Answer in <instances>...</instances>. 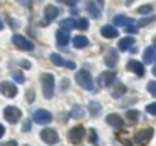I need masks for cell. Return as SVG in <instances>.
<instances>
[{
  "label": "cell",
  "mask_w": 156,
  "mask_h": 146,
  "mask_svg": "<svg viewBox=\"0 0 156 146\" xmlns=\"http://www.w3.org/2000/svg\"><path fill=\"white\" fill-rule=\"evenodd\" d=\"M41 82H42V92H44V96L47 99H51L52 96H54V91H55V79H54V76L49 74V72H45V74H42Z\"/></svg>",
  "instance_id": "obj_1"
},
{
  "label": "cell",
  "mask_w": 156,
  "mask_h": 146,
  "mask_svg": "<svg viewBox=\"0 0 156 146\" xmlns=\"http://www.w3.org/2000/svg\"><path fill=\"white\" fill-rule=\"evenodd\" d=\"M76 82H77L82 89H86V91H92V89H94V81H92L89 71H86V69L77 71V74H76Z\"/></svg>",
  "instance_id": "obj_2"
},
{
  "label": "cell",
  "mask_w": 156,
  "mask_h": 146,
  "mask_svg": "<svg viewBox=\"0 0 156 146\" xmlns=\"http://www.w3.org/2000/svg\"><path fill=\"white\" fill-rule=\"evenodd\" d=\"M4 118L7 119L9 123L15 124V123L22 118V111L19 108H15V106H7V108L4 109Z\"/></svg>",
  "instance_id": "obj_3"
},
{
  "label": "cell",
  "mask_w": 156,
  "mask_h": 146,
  "mask_svg": "<svg viewBox=\"0 0 156 146\" xmlns=\"http://www.w3.org/2000/svg\"><path fill=\"white\" fill-rule=\"evenodd\" d=\"M84 134H86V129H84V126H76V128H72L71 131H69V134H67V138H69V141L72 143V144H79V143L84 139Z\"/></svg>",
  "instance_id": "obj_4"
},
{
  "label": "cell",
  "mask_w": 156,
  "mask_h": 146,
  "mask_svg": "<svg viewBox=\"0 0 156 146\" xmlns=\"http://www.w3.org/2000/svg\"><path fill=\"white\" fill-rule=\"evenodd\" d=\"M153 134H154V129L153 128H144V129H141V131L136 133L134 141L139 143V144H148V143L151 141Z\"/></svg>",
  "instance_id": "obj_5"
},
{
  "label": "cell",
  "mask_w": 156,
  "mask_h": 146,
  "mask_svg": "<svg viewBox=\"0 0 156 146\" xmlns=\"http://www.w3.org/2000/svg\"><path fill=\"white\" fill-rule=\"evenodd\" d=\"M12 42H14V45L17 49H20V51H32V49H34V44H32L29 39H25L24 35L15 34L14 37H12Z\"/></svg>",
  "instance_id": "obj_6"
},
{
  "label": "cell",
  "mask_w": 156,
  "mask_h": 146,
  "mask_svg": "<svg viewBox=\"0 0 156 146\" xmlns=\"http://www.w3.org/2000/svg\"><path fill=\"white\" fill-rule=\"evenodd\" d=\"M41 139L44 143H47V144H55V143L59 141V134H57L55 129L45 128V129H42V131H41Z\"/></svg>",
  "instance_id": "obj_7"
},
{
  "label": "cell",
  "mask_w": 156,
  "mask_h": 146,
  "mask_svg": "<svg viewBox=\"0 0 156 146\" xmlns=\"http://www.w3.org/2000/svg\"><path fill=\"white\" fill-rule=\"evenodd\" d=\"M34 121L37 124H49L52 121V114L47 111V109H37L34 112Z\"/></svg>",
  "instance_id": "obj_8"
},
{
  "label": "cell",
  "mask_w": 156,
  "mask_h": 146,
  "mask_svg": "<svg viewBox=\"0 0 156 146\" xmlns=\"http://www.w3.org/2000/svg\"><path fill=\"white\" fill-rule=\"evenodd\" d=\"M98 82H99V86H102V87H109L111 84H114V82H116V72L114 71L102 72V74L99 76Z\"/></svg>",
  "instance_id": "obj_9"
},
{
  "label": "cell",
  "mask_w": 156,
  "mask_h": 146,
  "mask_svg": "<svg viewBox=\"0 0 156 146\" xmlns=\"http://www.w3.org/2000/svg\"><path fill=\"white\" fill-rule=\"evenodd\" d=\"M44 15L45 19L42 20V25H49L52 20H55L59 15V9L55 7V5H47V7L44 9Z\"/></svg>",
  "instance_id": "obj_10"
},
{
  "label": "cell",
  "mask_w": 156,
  "mask_h": 146,
  "mask_svg": "<svg viewBox=\"0 0 156 146\" xmlns=\"http://www.w3.org/2000/svg\"><path fill=\"white\" fill-rule=\"evenodd\" d=\"M0 92H2L5 98H15V96H17V86H15L14 82L4 81L0 84Z\"/></svg>",
  "instance_id": "obj_11"
},
{
  "label": "cell",
  "mask_w": 156,
  "mask_h": 146,
  "mask_svg": "<svg viewBox=\"0 0 156 146\" xmlns=\"http://www.w3.org/2000/svg\"><path fill=\"white\" fill-rule=\"evenodd\" d=\"M51 62L52 64H55V66H64V67H67V69H76V64L74 62H71V61H64L62 59V55H59V54H51Z\"/></svg>",
  "instance_id": "obj_12"
},
{
  "label": "cell",
  "mask_w": 156,
  "mask_h": 146,
  "mask_svg": "<svg viewBox=\"0 0 156 146\" xmlns=\"http://www.w3.org/2000/svg\"><path fill=\"white\" fill-rule=\"evenodd\" d=\"M104 64L108 66V67H116V64H118V52L114 51V49H111V51L106 52L104 55Z\"/></svg>",
  "instance_id": "obj_13"
},
{
  "label": "cell",
  "mask_w": 156,
  "mask_h": 146,
  "mask_svg": "<svg viewBox=\"0 0 156 146\" xmlns=\"http://www.w3.org/2000/svg\"><path fill=\"white\" fill-rule=\"evenodd\" d=\"M128 69L131 72H134L136 76H144V66H143V62H139V61H129L128 62Z\"/></svg>",
  "instance_id": "obj_14"
},
{
  "label": "cell",
  "mask_w": 156,
  "mask_h": 146,
  "mask_svg": "<svg viewBox=\"0 0 156 146\" xmlns=\"http://www.w3.org/2000/svg\"><path fill=\"white\" fill-rule=\"evenodd\" d=\"M156 61V47H146L144 54H143V62L144 64H151Z\"/></svg>",
  "instance_id": "obj_15"
},
{
  "label": "cell",
  "mask_w": 156,
  "mask_h": 146,
  "mask_svg": "<svg viewBox=\"0 0 156 146\" xmlns=\"http://www.w3.org/2000/svg\"><path fill=\"white\" fill-rule=\"evenodd\" d=\"M114 25L116 27H128V25H134V20L124 15H116L114 17Z\"/></svg>",
  "instance_id": "obj_16"
},
{
  "label": "cell",
  "mask_w": 156,
  "mask_h": 146,
  "mask_svg": "<svg viewBox=\"0 0 156 146\" xmlns=\"http://www.w3.org/2000/svg\"><path fill=\"white\" fill-rule=\"evenodd\" d=\"M101 35L106 39H114V37H118V29L112 27V25H104L101 29Z\"/></svg>",
  "instance_id": "obj_17"
},
{
  "label": "cell",
  "mask_w": 156,
  "mask_h": 146,
  "mask_svg": "<svg viewBox=\"0 0 156 146\" xmlns=\"http://www.w3.org/2000/svg\"><path fill=\"white\" fill-rule=\"evenodd\" d=\"M106 123L111 126H114V128H122L124 126V123H122V118L118 114H108V118H106Z\"/></svg>",
  "instance_id": "obj_18"
},
{
  "label": "cell",
  "mask_w": 156,
  "mask_h": 146,
  "mask_svg": "<svg viewBox=\"0 0 156 146\" xmlns=\"http://www.w3.org/2000/svg\"><path fill=\"white\" fill-rule=\"evenodd\" d=\"M72 44H74L76 49H84L89 45V41L87 37H84V35H76L74 39H72Z\"/></svg>",
  "instance_id": "obj_19"
},
{
  "label": "cell",
  "mask_w": 156,
  "mask_h": 146,
  "mask_svg": "<svg viewBox=\"0 0 156 146\" xmlns=\"http://www.w3.org/2000/svg\"><path fill=\"white\" fill-rule=\"evenodd\" d=\"M55 39H57V42H59V45H67V42H69V32H66V30H57V34H55Z\"/></svg>",
  "instance_id": "obj_20"
},
{
  "label": "cell",
  "mask_w": 156,
  "mask_h": 146,
  "mask_svg": "<svg viewBox=\"0 0 156 146\" xmlns=\"http://www.w3.org/2000/svg\"><path fill=\"white\" fill-rule=\"evenodd\" d=\"M133 44H134V39L133 37H124V39L119 41L118 47H119V51H128V49L133 47Z\"/></svg>",
  "instance_id": "obj_21"
},
{
  "label": "cell",
  "mask_w": 156,
  "mask_h": 146,
  "mask_svg": "<svg viewBox=\"0 0 156 146\" xmlns=\"http://www.w3.org/2000/svg\"><path fill=\"white\" fill-rule=\"evenodd\" d=\"M61 29L66 32L76 29V20H72V19H64V20H61Z\"/></svg>",
  "instance_id": "obj_22"
},
{
  "label": "cell",
  "mask_w": 156,
  "mask_h": 146,
  "mask_svg": "<svg viewBox=\"0 0 156 146\" xmlns=\"http://www.w3.org/2000/svg\"><path fill=\"white\" fill-rule=\"evenodd\" d=\"M89 112H91V116H99L101 114V104H99L98 101H91L89 102Z\"/></svg>",
  "instance_id": "obj_23"
},
{
  "label": "cell",
  "mask_w": 156,
  "mask_h": 146,
  "mask_svg": "<svg viewBox=\"0 0 156 146\" xmlns=\"http://www.w3.org/2000/svg\"><path fill=\"white\" fill-rule=\"evenodd\" d=\"M126 91H128V89H126V86L124 84H118L116 86L114 89H112V98H121V96H124L126 94Z\"/></svg>",
  "instance_id": "obj_24"
},
{
  "label": "cell",
  "mask_w": 156,
  "mask_h": 146,
  "mask_svg": "<svg viewBox=\"0 0 156 146\" xmlns=\"http://www.w3.org/2000/svg\"><path fill=\"white\" fill-rule=\"evenodd\" d=\"M87 10H89V14H91L94 19H99V17H101V9L96 7L94 2H91V4L87 5Z\"/></svg>",
  "instance_id": "obj_25"
},
{
  "label": "cell",
  "mask_w": 156,
  "mask_h": 146,
  "mask_svg": "<svg viewBox=\"0 0 156 146\" xmlns=\"http://www.w3.org/2000/svg\"><path fill=\"white\" fill-rule=\"evenodd\" d=\"M76 29H79V30H87L89 29V20L84 19V17L77 19V20H76Z\"/></svg>",
  "instance_id": "obj_26"
},
{
  "label": "cell",
  "mask_w": 156,
  "mask_h": 146,
  "mask_svg": "<svg viewBox=\"0 0 156 146\" xmlns=\"http://www.w3.org/2000/svg\"><path fill=\"white\" fill-rule=\"evenodd\" d=\"M71 116L74 119H81L82 116H84V108H81V106H74L71 111Z\"/></svg>",
  "instance_id": "obj_27"
},
{
  "label": "cell",
  "mask_w": 156,
  "mask_h": 146,
  "mask_svg": "<svg viewBox=\"0 0 156 146\" xmlns=\"http://www.w3.org/2000/svg\"><path fill=\"white\" fill-rule=\"evenodd\" d=\"M126 118H128L129 123H133V124H134V123L138 121V118H139V112L136 111V109H129V111L126 112Z\"/></svg>",
  "instance_id": "obj_28"
},
{
  "label": "cell",
  "mask_w": 156,
  "mask_h": 146,
  "mask_svg": "<svg viewBox=\"0 0 156 146\" xmlns=\"http://www.w3.org/2000/svg\"><path fill=\"white\" fill-rule=\"evenodd\" d=\"M154 20H156V15H149V17H143L138 24L141 25V27H144V25H149L151 22H154Z\"/></svg>",
  "instance_id": "obj_29"
},
{
  "label": "cell",
  "mask_w": 156,
  "mask_h": 146,
  "mask_svg": "<svg viewBox=\"0 0 156 146\" xmlns=\"http://www.w3.org/2000/svg\"><path fill=\"white\" fill-rule=\"evenodd\" d=\"M12 77L15 79V81L19 82V84H22V82L25 81V77H24V74H22L20 71H12Z\"/></svg>",
  "instance_id": "obj_30"
},
{
  "label": "cell",
  "mask_w": 156,
  "mask_h": 146,
  "mask_svg": "<svg viewBox=\"0 0 156 146\" xmlns=\"http://www.w3.org/2000/svg\"><path fill=\"white\" fill-rule=\"evenodd\" d=\"M89 141L92 143V144H98V134H96V129H89Z\"/></svg>",
  "instance_id": "obj_31"
},
{
  "label": "cell",
  "mask_w": 156,
  "mask_h": 146,
  "mask_svg": "<svg viewBox=\"0 0 156 146\" xmlns=\"http://www.w3.org/2000/svg\"><path fill=\"white\" fill-rule=\"evenodd\" d=\"M139 14H151L153 12V5H141V7L138 9Z\"/></svg>",
  "instance_id": "obj_32"
},
{
  "label": "cell",
  "mask_w": 156,
  "mask_h": 146,
  "mask_svg": "<svg viewBox=\"0 0 156 146\" xmlns=\"http://www.w3.org/2000/svg\"><path fill=\"white\" fill-rule=\"evenodd\" d=\"M148 91H149V94H151V96H154V98H156V81L148 82Z\"/></svg>",
  "instance_id": "obj_33"
},
{
  "label": "cell",
  "mask_w": 156,
  "mask_h": 146,
  "mask_svg": "<svg viewBox=\"0 0 156 146\" xmlns=\"http://www.w3.org/2000/svg\"><path fill=\"white\" fill-rule=\"evenodd\" d=\"M146 111H148L149 114L156 116V102H151V104H148V106H146Z\"/></svg>",
  "instance_id": "obj_34"
},
{
  "label": "cell",
  "mask_w": 156,
  "mask_h": 146,
  "mask_svg": "<svg viewBox=\"0 0 156 146\" xmlns=\"http://www.w3.org/2000/svg\"><path fill=\"white\" fill-rule=\"evenodd\" d=\"M118 138L121 139V141L124 143V144H128V146H133V141H131V139H128V138H126V134H119Z\"/></svg>",
  "instance_id": "obj_35"
},
{
  "label": "cell",
  "mask_w": 156,
  "mask_h": 146,
  "mask_svg": "<svg viewBox=\"0 0 156 146\" xmlns=\"http://www.w3.org/2000/svg\"><path fill=\"white\" fill-rule=\"evenodd\" d=\"M126 32H128V34H138V29H136L134 25H128V27H126Z\"/></svg>",
  "instance_id": "obj_36"
},
{
  "label": "cell",
  "mask_w": 156,
  "mask_h": 146,
  "mask_svg": "<svg viewBox=\"0 0 156 146\" xmlns=\"http://www.w3.org/2000/svg\"><path fill=\"white\" fill-rule=\"evenodd\" d=\"M59 2H62V4H66V5H71V7H72V5H76V4H77L79 0H59Z\"/></svg>",
  "instance_id": "obj_37"
},
{
  "label": "cell",
  "mask_w": 156,
  "mask_h": 146,
  "mask_svg": "<svg viewBox=\"0 0 156 146\" xmlns=\"http://www.w3.org/2000/svg\"><path fill=\"white\" fill-rule=\"evenodd\" d=\"M34 91H32V89H30V91H27V101L29 102H34Z\"/></svg>",
  "instance_id": "obj_38"
},
{
  "label": "cell",
  "mask_w": 156,
  "mask_h": 146,
  "mask_svg": "<svg viewBox=\"0 0 156 146\" xmlns=\"http://www.w3.org/2000/svg\"><path fill=\"white\" fill-rule=\"evenodd\" d=\"M0 146H17V141H7V143H0Z\"/></svg>",
  "instance_id": "obj_39"
},
{
  "label": "cell",
  "mask_w": 156,
  "mask_h": 146,
  "mask_svg": "<svg viewBox=\"0 0 156 146\" xmlns=\"http://www.w3.org/2000/svg\"><path fill=\"white\" fill-rule=\"evenodd\" d=\"M22 129H24V131H29V129H30V121H29V119L24 123V128H22Z\"/></svg>",
  "instance_id": "obj_40"
},
{
  "label": "cell",
  "mask_w": 156,
  "mask_h": 146,
  "mask_svg": "<svg viewBox=\"0 0 156 146\" xmlns=\"http://www.w3.org/2000/svg\"><path fill=\"white\" fill-rule=\"evenodd\" d=\"M67 84H69V81H67V79H64V81H62V91L67 89Z\"/></svg>",
  "instance_id": "obj_41"
},
{
  "label": "cell",
  "mask_w": 156,
  "mask_h": 146,
  "mask_svg": "<svg viewBox=\"0 0 156 146\" xmlns=\"http://www.w3.org/2000/svg\"><path fill=\"white\" fill-rule=\"evenodd\" d=\"M5 134V128H4V126H2V124H0V138H2V136H4Z\"/></svg>",
  "instance_id": "obj_42"
},
{
  "label": "cell",
  "mask_w": 156,
  "mask_h": 146,
  "mask_svg": "<svg viewBox=\"0 0 156 146\" xmlns=\"http://www.w3.org/2000/svg\"><path fill=\"white\" fill-rule=\"evenodd\" d=\"M20 64H22V66H24V67H30V64H29V62H27V61H22V62H20Z\"/></svg>",
  "instance_id": "obj_43"
},
{
  "label": "cell",
  "mask_w": 156,
  "mask_h": 146,
  "mask_svg": "<svg viewBox=\"0 0 156 146\" xmlns=\"http://www.w3.org/2000/svg\"><path fill=\"white\" fill-rule=\"evenodd\" d=\"M153 74L156 76V66H154V67H153Z\"/></svg>",
  "instance_id": "obj_44"
},
{
  "label": "cell",
  "mask_w": 156,
  "mask_h": 146,
  "mask_svg": "<svg viewBox=\"0 0 156 146\" xmlns=\"http://www.w3.org/2000/svg\"><path fill=\"white\" fill-rule=\"evenodd\" d=\"M153 44H154V47H156V37H154V39H153Z\"/></svg>",
  "instance_id": "obj_45"
},
{
  "label": "cell",
  "mask_w": 156,
  "mask_h": 146,
  "mask_svg": "<svg viewBox=\"0 0 156 146\" xmlns=\"http://www.w3.org/2000/svg\"><path fill=\"white\" fill-rule=\"evenodd\" d=\"M2 27H4V24H2V20H0V30H2Z\"/></svg>",
  "instance_id": "obj_46"
}]
</instances>
